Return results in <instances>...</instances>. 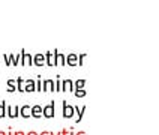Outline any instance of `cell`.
Here are the masks:
<instances>
[{"label": "cell", "instance_id": "cell-4", "mask_svg": "<svg viewBox=\"0 0 159 135\" xmlns=\"http://www.w3.org/2000/svg\"><path fill=\"white\" fill-rule=\"evenodd\" d=\"M6 114L11 119H15V117L20 116V107L18 105H8L6 107Z\"/></svg>", "mask_w": 159, "mask_h": 135}, {"label": "cell", "instance_id": "cell-25", "mask_svg": "<svg viewBox=\"0 0 159 135\" xmlns=\"http://www.w3.org/2000/svg\"><path fill=\"white\" fill-rule=\"evenodd\" d=\"M41 135H53V132H48V131H44V132H41Z\"/></svg>", "mask_w": 159, "mask_h": 135}, {"label": "cell", "instance_id": "cell-12", "mask_svg": "<svg viewBox=\"0 0 159 135\" xmlns=\"http://www.w3.org/2000/svg\"><path fill=\"white\" fill-rule=\"evenodd\" d=\"M54 56H56V66H65V56L57 50H54Z\"/></svg>", "mask_w": 159, "mask_h": 135}, {"label": "cell", "instance_id": "cell-20", "mask_svg": "<svg viewBox=\"0 0 159 135\" xmlns=\"http://www.w3.org/2000/svg\"><path fill=\"white\" fill-rule=\"evenodd\" d=\"M87 57V54L83 53V54H78V66H83L84 65V59Z\"/></svg>", "mask_w": 159, "mask_h": 135}, {"label": "cell", "instance_id": "cell-18", "mask_svg": "<svg viewBox=\"0 0 159 135\" xmlns=\"http://www.w3.org/2000/svg\"><path fill=\"white\" fill-rule=\"evenodd\" d=\"M74 95H75V98H84L86 95H87V92L84 89H81V90H74Z\"/></svg>", "mask_w": 159, "mask_h": 135}, {"label": "cell", "instance_id": "cell-22", "mask_svg": "<svg viewBox=\"0 0 159 135\" xmlns=\"http://www.w3.org/2000/svg\"><path fill=\"white\" fill-rule=\"evenodd\" d=\"M5 111H6V105H5V101L0 104V119L5 117Z\"/></svg>", "mask_w": 159, "mask_h": 135}, {"label": "cell", "instance_id": "cell-14", "mask_svg": "<svg viewBox=\"0 0 159 135\" xmlns=\"http://www.w3.org/2000/svg\"><path fill=\"white\" fill-rule=\"evenodd\" d=\"M86 83H87V81L84 80V78H80V80L74 81V90H81V89H84Z\"/></svg>", "mask_w": 159, "mask_h": 135}, {"label": "cell", "instance_id": "cell-2", "mask_svg": "<svg viewBox=\"0 0 159 135\" xmlns=\"http://www.w3.org/2000/svg\"><path fill=\"white\" fill-rule=\"evenodd\" d=\"M42 116H44L45 119H53L54 117V102L53 101H51L48 105L42 107Z\"/></svg>", "mask_w": 159, "mask_h": 135}, {"label": "cell", "instance_id": "cell-27", "mask_svg": "<svg viewBox=\"0 0 159 135\" xmlns=\"http://www.w3.org/2000/svg\"><path fill=\"white\" fill-rule=\"evenodd\" d=\"M77 135H86V132H83V131H81V132H77Z\"/></svg>", "mask_w": 159, "mask_h": 135}, {"label": "cell", "instance_id": "cell-17", "mask_svg": "<svg viewBox=\"0 0 159 135\" xmlns=\"http://www.w3.org/2000/svg\"><path fill=\"white\" fill-rule=\"evenodd\" d=\"M6 84H8V92L9 93H12V92H15V80L14 78H9L8 81H6Z\"/></svg>", "mask_w": 159, "mask_h": 135}, {"label": "cell", "instance_id": "cell-15", "mask_svg": "<svg viewBox=\"0 0 159 135\" xmlns=\"http://www.w3.org/2000/svg\"><path fill=\"white\" fill-rule=\"evenodd\" d=\"M74 111H77V123H80L81 120H83V113L86 111V105L84 107H74Z\"/></svg>", "mask_w": 159, "mask_h": 135}, {"label": "cell", "instance_id": "cell-6", "mask_svg": "<svg viewBox=\"0 0 159 135\" xmlns=\"http://www.w3.org/2000/svg\"><path fill=\"white\" fill-rule=\"evenodd\" d=\"M65 63L68 66H78V54H68L65 59Z\"/></svg>", "mask_w": 159, "mask_h": 135}, {"label": "cell", "instance_id": "cell-13", "mask_svg": "<svg viewBox=\"0 0 159 135\" xmlns=\"http://www.w3.org/2000/svg\"><path fill=\"white\" fill-rule=\"evenodd\" d=\"M20 116L24 117V119H29L30 117V107L29 105H23L20 108Z\"/></svg>", "mask_w": 159, "mask_h": 135}, {"label": "cell", "instance_id": "cell-26", "mask_svg": "<svg viewBox=\"0 0 159 135\" xmlns=\"http://www.w3.org/2000/svg\"><path fill=\"white\" fill-rule=\"evenodd\" d=\"M27 135H38V134H36L35 131H30V132H29V134H27Z\"/></svg>", "mask_w": 159, "mask_h": 135}, {"label": "cell", "instance_id": "cell-3", "mask_svg": "<svg viewBox=\"0 0 159 135\" xmlns=\"http://www.w3.org/2000/svg\"><path fill=\"white\" fill-rule=\"evenodd\" d=\"M74 107L72 105H69L66 101H63V117L65 119H71L72 116H74Z\"/></svg>", "mask_w": 159, "mask_h": 135}, {"label": "cell", "instance_id": "cell-11", "mask_svg": "<svg viewBox=\"0 0 159 135\" xmlns=\"http://www.w3.org/2000/svg\"><path fill=\"white\" fill-rule=\"evenodd\" d=\"M42 92H54V81L45 80L42 83Z\"/></svg>", "mask_w": 159, "mask_h": 135}, {"label": "cell", "instance_id": "cell-7", "mask_svg": "<svg viewBox=\"0 0 159 135\" xmlns=\"http://www.w3.org/2000/svg\"><path fill=\"white\" fill-rule=\"evenodd\" d=\"M41 116H42V107H41V105H33V107H30V117L41 119Z\"/></svg>", "mask_w": 159, "mask_h": 135}, {"label": "cell", "instance_id": "cell-8", "mask_svg": "<svg viewBox=\"0 0 159 135\" xmlns=\"http://www.w3.org/2000/svg\"><path fill=\"white\" fill-rule=\"evenodd\" d=\"M62 92H74V81L71 78L62 81Z\"/></svg>", "mask_w": 159, "mask_h": 135}, {"label": "cell", "instance_id": "cell-9", "mask_svg": "<svg viewBox=\"0 0 159 135\" xmlns=\"http://www.w3.org/2000/svg\"><path fill=\"white\" fill-rule=\"evenodd\" d=\"M44 56H45V62H47L48 66H56V56L51 51H47Z\"/></svg>", "mask_w": 159, "mask_h": 135}, {"label": "cell", "instance_id": "cell-16", "mask_svg": "<svg viewBox=\"0 0 159 135\" xmlns=\"http://www.w3.org/2000/svg\"><path fill=\"white\" fill-rule=\"evenodd\" d=\"M8 56H9V60H11V66H17L20 63L21 54H8Z\"/></svg>", "mask_w": 159, "mask_h": 135}, {"label": "cell", "instance_id": "cell-24", "mask_svg": "<svg viewBox=\"0 0 159 135\" xmlns=\"http://www.w3.org/2000/svg\"><path fill=\"white\" fill-rule=\"evenodd\" d=\"M3 57H5V63H6V66H11V60H9L8 54H3Z\"/></svg>", "mask_w": 159, "mask_h": 135}, {"label": "cell", "instance_id": "cell-10", "mask_svg": "<svg viewBox=\"0 0 159 135\" xmlns=\"http://www.w3.org/2000/svg\"><path fill=\"white\" fill-rule=\"evenodd\" d=\"M32 59H33V65H35V66H42V65L45 63V56L44 54H35Z\"/></svg>", "mask_w": 159, "mask_h": 135}, {"label": "cell", "instance_id": "cell-19", "mask_svg": "<svg viewBox=\"0 0 159 135\" xmlns=\"http://www.w3.org/2000/svg\"><path fill=\"white\" fill-rule=\"evenodd\" d=\"M54 92H62V80H57L54 83Z\"/></svg>", "mask_w": 159, "mask_h": 135}, {"label": "cell", "instance_id": "cell-1", "mask_svg": "<svg viewBox=\"0 0 159 135\" xmlns=\"http://www.w3.org/2000/svg\"><path fill=\"white\" fill-rule=\"evenodd\" d=\"M21 57H20V65L21 66H32L33 65V59H32V54H27L24 50H21Z\"/></svg>", "mask_w": 159, "mask_h": 135}, {"label": "cell", "instance_id": "cell-23", "mask_svg": "<svg viewBox=\"0 0 159 135\" xmlns=\"http://www.w3.org/2000/svg\"><path fill=\"white\" fill-rule=\"evenodd\" d=\"M38 78H39V80H36V81H35L36 90H38V92H41V90H42V84H41V77H38Z\"/></svg>", "mask_w": 159, "mask_h": 135}, {"label": "cell", "instance_id": "cell-28", "mask_svg": "<svg viewBox=\"0 0 159 135\" xmlns=\"http://www.w3.org/2000/svg\"><path fill=\"white\" fill-rule=\"evenodd\" d=\"M15 135H24V132H15Z\"/></svg>", "mask_w": 159, "mask_h": 135}, {"label": "cell", "instance_id": "cell-5", "mask_svg": "<svg viewBox=\"0 0 159 135\" xmlns=\"http://www.w3.org/2000/svg\"><path fill=\"white\" fill-rule=\"evenodd\" d=\"M36 90V84H35V80H32V78H29V80H24L23 83V92H35Z\"/></svg>", "mask_w": 159, "mask_h": 135}, {"label": "cell", "instance_id": "cell-21", "mask_svg": "<svg viewBox=\"0 0 159 135\" xmlns=\"http://www.w3.org/2000/svg\"><path fill=\"white\" fill-rule=\"evenodd\" d=\"M15 83H17V86H18V92H23V83H24V80L21 77H18L17 80H15Z\"/></svg>", "mask_w": 159, "mask_h": 135}]
</instances>
